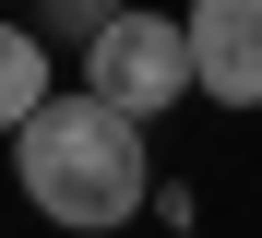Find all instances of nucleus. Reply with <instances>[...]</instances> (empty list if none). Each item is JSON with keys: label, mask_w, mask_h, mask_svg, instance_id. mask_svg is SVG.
Segmentation results:
<instances>
[{"label": "nucleus", "mask_w": 262, "mask_h": 238, "mask_svg": "<svg viewBox=\"0 0 262 238\" xmlns=\"http://www.w3.org/2000/svg\"><path fill=\"white\" fill-rule=\"evenodd\" d=\"M48 95H60V72H48V36L0 12V131H24L36 107H48Z\"/></svg>", "instance_id": "obj_4"}, {"label": "nucleus", "mask_w": 262, "mask_h": 238, "mask_svg": "<svg viewBox=\"0 0 262 238\" xmlns=\"http://www.w3.org/2000/svg\"><path fill=\"white\" fill-rule=\"evenodd\" d=\"M12 179H24V203L48 214V226H72V238H107V226H131V214L155 203L143 119L96 107L83 83H60L48 107H36V119L12 131Z\"/></svg>", "instance_id": "obj_1"}, {"label": "nucleus", "mask_w": 262, "mask_h": 238, "mask_svg": "<svg viewBox=\"0 0 262 238\" xmlns=\"http://www.w3.org/2000/svg\"><path fill=\"white\" fill-rule=\"evenodd\" d=\"M83 95L119 119H167L179 95H203L191 72V24H167V12H119L96 48H83Z\"/></svg>", "instance_id": "obj_2"}, {"label": "nucleus", "mask_w": 262, "mask_h": 238, "mask_svg": "<svg viewBox=\"0 0 262 238\" xmlns=\"http://www.w3.org/2000/svg\"><path fill=\"white\" fill-rule=\"evenodd\" d=\"M191 72L214 107H262V0H191Z\"/></svg>", "instance_id": "obj_3"}, {"label": "nucleus", "mask_w": 262, "mask_h": 238, "mask_svg": "<svg viewBox=\"0 0 262 238\" xmlns=\"http://www.w3.org/2000/svg\"><path fill=\"white\" fill-rule=\"evenodd\" d=\"M119 12H131V0H48V24H72V36H83V48H96V36H107V24H119Z\"/></svg>", "instance_id": "obj_5"}]
</instances>
